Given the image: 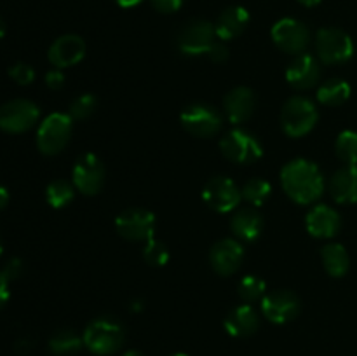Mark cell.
Masks as SVG:
<instances>
[{
  "instance_id": "38",
  "label": "cell",
  "mask_w": 357,
  "mask_h": 356,
  "mask_svg": "<svg viewBox=\"0 0 357 356\" xmlns=\"http://www.w3.org/2000/svg\"><path fill=\"white\" fill-rule=\"evenodd\" d=\"M9 279H7L6 276L2 274V271H0V309H2L7 304V300H9Z\"/></svg>"
},
{
  "instance_id": "4",
  "label": "cell",
  "mask_w": 357,
  "mask_h": 356,
  "mask_svg": "<svg viewBox=\"0 0 357 356\" xmlns=\"http://www.w3.org/2000/svg\"><path fill=\"white\" fill-rule=\"evenodd\" d=\"M72 121L70 114L56 112L42 121L37 131V147L44 156H56L61 152L72 136Z\"/></svg>"
},
{
  "instance_id": "6",
  "label": "cell",
  "mask_w": 357,
  "mask_h": 356,
  "mask_svg": "<svg viewBox=\"0 0 357 356\" xmlns=\"http://www.w3.org/2000/svg\"><path fill=\"white\" fill-rule=\"evenodd\" d=\"M220 149L227 159L237 164H251L264 156L260 142L244 129H234L227 133L220 142Z\"/></svg>"
},
{
  "instance_id": "45",
  "label": "cell",
  "mask_w": 357,
  "mask_h": 356,
  "mask_svg": "<svg viewBox=\"0 0 357 356\" xmlns=\"http://www.w3.org/2000/svg\"><path fill=\"white\" fill-rule=\"evenodd\" d=\"M171 356H187V355H185V353H174V355H171Z\"/></svg>"
},
{
  "instance_id": "15",
  "label": "cell",
  "mask_w": 357,
  "mask_h": 356,
  "mask_svg": "<svg viewBox=\"0 0 357 356\" xmlns=\"http://www.w3.org/2000/svg\"><path fill=\"white\" fill-rule=\"evenodd\" d=\"M244 260V248L239 241L232 237L218 241L213 244L209 251V262L211 267L218 272L220 276H230L241 267Z\"/></svg>"
},
{
  "instance_id": "7",
  "label": "cell",
  "mask_w": 357,
  "mask_h": 356,
  "mask_svg": "<svg viewBox=\"0 0 357 356\" xmlns=\"http://www.w3.org/2000/svg\"><path fill=\"white\" fill-rule=\"evenodd\" d=\"M115 229L128 241H149L155 232V215L149 209H124L115 220Z\"/></svg>"
},
{
  "instance_id": "43",
  "label": "cell",
  "mask_w": 357,
  "mask_h": 356,
  "mask_svg": "<svg viewBox=\"0 0 357 356\" xmlns=\"http://www.w3.org/2000/svg\"><path fill=\"white\" fill-rule=\"evenodd\" d=\"M122 356H145V355H143V353H139V351H128V353H124Z\"/></svg>"
},
{
  "instance_id": "16",
  "label": "cell",
  "mask_w": 357,
  "mask_h": 356,
  "mask_svg": "<svg viewBox=\"0 0 357 356\" xmlns=\"http://www.w3.org/2000/svg\"><path fill=\"white\" fill-rule=\"evenodd\" d=\"M86 54V42L79 35H61L49 47V61L56 68H68L77 65Z\"/></svg>"
},
{
  "instance_id": "41",
  "label": "cell",
  "mask_w": 357,
  "mask_h": 356,
  "mask_svg": "<svg viewBox=\"0 0 357 356\" xmlns=\"http://www.w3.org/2000/svg\"><path fill=\"white\" fill-rule=\"evenodd\" d=\"M16 348H17V351H21V353H26V351H30V348H31V344H30V341H26V339H23V341H20L16 344Z\"/></svg>"
},
{
  "instance_id": "27",
  "label": "cell",
  "mask_w": 357,
  "mask_h": 356,
  "mask_svg": "<svg viewBox=\"0 0 357 356\" xmlns=\"http://www.w3.org/2000/svg\"><path fill=\"white\" fill-rule=\"evenodd\" d=\"M73 195H75V188L66 180L51 181L47 185V191H45V198L52 208H63L72 201Z\"/></svg>"
},
{
  "instance_id": "39",
  "label": "cell",
  "mask_w": 357,
  "mask_h": 356,
  "mask_svg": "<svg viewBox=\"0 0 357 356\" xmlns=\"http://www.w3.org/2000/svg\"><path fill=\"white\" fill-rule=\"evenodd\" d=\"M7 202H9V192L6 187H0V212L6 208Z\"/></svg>"
},
{
  "instance_id": "40",
  "label": "cell",
  "mask_w": 357,
  "mask_h": 356,
  "mask_svg": "<svg viewBox=\"0 0 357 356\" xmlns=\"http://www.w3.org/2000/svg\"><path fill=\"white\" fill-rule=\"evenodd\" d=\"M115 2L121 7H124V9H129V7H136L138 3H142L143 0H115Z\"/></svg>"
},
{
  "instance_id": "21",
  "label": "cell",
  "mask_w": 357,
  "mask_h": 356,
  "mask_svg": "<svg viewBox=\"0 0 357 356\" xmlns=\"http://www.w3.org/2000/svg\"><path fill=\"white\" fill-rule=\"evenodd\" d=\"M248 24H250V13L243 6H230L220 14L218 21H216V37L222 40L236 38L246 30Z\"/></svg>"
},
{
  "instance_id": "19",
  "label": "cell",
  "mask_w": 357,
  "mask_h": 356,
  "mask_svg": "<svg viewBox=\"0 0 357 356\" xmlns=\"http://www.w3.org/2000/svg\"><path fill=\"white\" fill-rule=\"evenodd\" d=\"M223 107H225V114L230 119V122L241 124L253 115L255 107H257V98L250 87L239 86L227 94L225 100H223Z\"/></svg>"
},
{
  "instance_id": "20",
  "label": "cell",
  "mask_w": 357,
  "mask_h": 356,
  "mask_svg": "<svg viewBox=\"0 0 357 356\" xmlns=\"http://www.w3.org/2000/svg\"><path fill=\"white\" fill-rule=\"evenodd\" d=\"M223 325H225V330L232 337H250L260 327V318H258V313L250 304H243V306L234 307L227 314Z\"/></svg>"
},
{
  "instance_id": "30",
  "label": "cell",
  "mask_w": 357,
  "mask_h": 356,
  "mask_svg": "<svg viewBox=\"0 0 357 356\" xmlns=\"http://www.w3.org/2000/svg\"><path fill=\"white\" fill-rule=\"evenodd\" d=\"M335 149H337V156L345 164H357V133L342 131L335 143Z\"/></svg>"
},
{
  "instance_id": "42",
  "label": "cell",
  "mask_w": 357,
  "mask_h": 356,
  "mask_svg": "<svg viewBox=\"0 0 357 356\" xmlns=\"http://www.w3.org/2000/svg\"><path fill=\"white\" fill-rule=\"evenodd\" d=\"M296 2H300L302 6H305V7H314V6H317L321 0H296Z\"/></svg>"
},
{
  "instance_id": "10",
  "label": "cell",
  "mask_w": 357,
  "mask_h": 356,
  "mask_svg": "<svg viewBox=\"0 0 357 356\" xmlns=\"http://www.w3.org/2000/svg\"><path fill=\"white\" fill-rule=\"evenodd\" d=\"M272 40L281 51L289 54H300L309 45V28L295 17H282L272 27Z\"/></svg>"
},
{
  "instance_id": "12",
  "label": "cell",
  "mask_w": 357,
  "mask_h": 356,
  "mask_svg": "<svg viewBox=\"0 0 357 356\" xmlns=\"http://www.w3.org/2000/svg\"><path fill=\"white\" fill-rule=\"evenodd\" d=\"M202 199L211 209L218 213H229L239 206L243 194L239 187L227 177H215L206 184Z\"/></svg>"
},
{
  "instance_id": "32",
  "label": "cell",
  "mask_w": 357,
  "mask_h": 356,
  "mask_svg": "<svg viewBox=\"0 0 357 356\" xmlns=\"http://www.w3.org/2000/svg\"><path fill=\"white\" fill-rule=\"evenodd\" d=\"M98 100L93 96V94H80L79 98H75L70 107V117L75 119V121H82V119H87L89 115H93V112L96 110Z\"/></svg>"
},
{
  "instance_id": "18",
  "label": "cell",
  "mask_w": 357,
  "mask_h": 356,
  "mask_svg": "<svg viewBox=\"0 0 357 356\" xmlns=\"http://www.w3.org/2000/svg\"><path fill=\"white\" fill-rule=\"evenodd\" d=\"M319 77V63L310 54H300L295 61L289 63L288 70H286V80L295 89H310L312 86H316Z\"/></svg>"
},
{
  "instance_id": "9",
  "label": "cell",
  "mask_w": 357,
  "mask_h": 356,
  "mask_svg": "<svg viewBox=\"0 0 357 356\" xmlns=\"http://www.w3.org/2000/svg\"><path fill=\"white\" fill-rule=\"evenodd\" d=\"M215 42V24L204 20L192 21L178 35V49L187 56L208 54Z\"/></svg>"
},
{
  "instance_id": "25",
  "label": "cell",
  "mask_w": 357,
  "mask_h": 356,
  "mask_svg": "<svg viewBox=\"0 0 357 356\" xmlns=\"http://www.w3.org/2000/svg\"><path fill=\"white\" fill-rule=\"evenodd\" d=\"M351 96V86L344 79H330L321 84L317 100L326 107H340Z\"/></svg>"
},
{
  "instance_id": "11",
  "label": "cell",
  "mask_w": 357,
  "mask_h": 356,
  "mask_svg": "<svg viewBox=\"0 0 357 356\" xmlns=\"http://www.w3.org/2000/svg\"><path fill=\"white\" fill-rule=\"evenodd\" d=\"M181 124L190 135L199 138H209L215 136L222 128V115L216 108L209 105L195 103L181 112Z\"/></svg>"
},
{
  "instance_id": "8",
  "label": "cell",
  "mask_w": 357,
  "mask_h": 356,
  "mask_svg": "<svg viewBox=\"0 0 357 356\" xmlns=\"http://www.w3.org/2000/svg\"><path fill=\"white\" fill-rule=\"evenodd\" d=\"M40 117V110L30 100H13L0 108V129L6 133H24L33 128Z\"/></svg>"
},
{
  "instance_id": "44",
  "label": "cell",
  "mask_w": 357,
  "mask_h": 356,
  "mask_svg": "<svg viewBox=\"0 0 357 356\" xmlns=\"http://www.w3.org/2000/svg\"><path fill=\"white\" fill-rule=\"evenodd\" d=\"M3 35H6V24H3L2 20H0V38H2Z\"/></svg>"
},
{
  "instance_id": "2",
  "label": "cell",
  "mask_w": 357,
  "mask_h": 356,
  "mask_svg": "<svg viewBox=\"0 0 357 356\" xmlns=\"http://www.w3.org/2000/svg\"><path fill=\"white\" fill-rule=\"evenodd\" d=\"M84 346L98 356L114 355L124 344V328L110 318H100L87 325L84 332Z\"/></svg>"
},
{
  "instance_id": "31",
  "label": "cell",
  "mask_w": 357,
  "mask_h": 356,
  "mask_svg": "<svg viewBox=\"0 0 357 356\" xmlns=\"http://www.w3.org/2000/svg\"><path fill=\"white\" fill-rule=\"evenodd\" d=\"M143 258H145L146 264L153 265V267H160V265H166L169 260V251L167 246L162 241L157 239H149L143 246Z\"/></svg>"
},
{
  "instance_id": "28",
  "label": "cell",
  "mask_w": 357,
  "mask_h": 356,
  "mask_svg": "<svg viewBox=\"0 0 357 356\" xmlns=\"http://www.w3.org/2000/svg\"><path fill=\"white\" fill-rule=\"evenodd\" d=\"M272 187L267 180H261V178H253V180L246 181V185L243 187L241 194L246 202H250L251 206H261L268 198H271Z\"/></svg>"
},
{
  "instance_id": "37",
  "label": "cell",
  "mask_w": 357,
  "mask_h": 356,
  "mask_svg": "<svg viewBox=\"0 0 357 356\" xmlns=\"http://www.w3.org/2000/svg\"><path fill=\"white\" fill-rule=\"evenodd\" d=\"M208 56L215 63H223L229 58V49H227V45L222 44V42H215V44L211 45V49H209Z\"/></svg>"
},
{
  "instance_id": "22",
  "label": "cell",
  "mask_w": 357,
  "mask_h": 356,
  "mask_svg": "<svg viewBox=\"0 0 357 356\" xmlns=\"http://www.w3.org/2000/svg\"><path fill=\"white\" fill-rule=\"evenodd\" d=\"M330 192L337 202H357V164H345L331 177Z\"/></svg>"
},
{
  "instance_id": "35",
  "label": "cell",
  "mask_w": 357,
  "mask_h": 356,
  "mask_svg": "<svg viewBox=\"0 0 357 356\" xmlns=\"http://www.w3.org/2000/svg\"><path fill=\"white\" fill-rule=\"evenodd\" d=\"M150 2H152V6L155 7L159 13L171 14V13H176V10L180 9L183 0H150Z\"/></svg>"
},
{
  "instance_id": "17",
  "label": "cell",
  "mask_w": 357,
  "mask_h": 356,
  "mask_svg": "<svg viewBox=\"0 0 357 356\" xmlns=\"http://www.w3.org/2000/svg\"><path fill=\"white\" fill-rule=\"evenodd\" d=\"M307 230L314 237L326 239V237L337 236L342 227V218L337 209L326 205H317L307 213Z\"/></svg>"
},
{
  "instance_id": "33",
  "label": "cell",
  "mask_w": 357,
  "mask_h": 356,
  "mask_svg": "<svg viewBox=\"0 0 357 356\" xmlns=\"http://www.w3.org/2000/svg\"><path fill=\"white\" fill-rule=\"evenodd\" d=\"M9 75L14 82H17L20 86H28V84L33 82L35 79V70L31 68L28 63H16L9 68Z\"/></svg>"
},
{
  "instance_id": "36",
  "label": "cell",
  "mask_w": 357,
  "mask_h": 356,
  "mask_svg": "<svg viewBox=\"0 0 357 356\" xmlns=\"http://www.w3.org/2000/svg\"><path fill=\"white\" fill-rule=\"evenodd\" d=\"M45 84L51 89H61L65 84V75H63L61 68H52L45 73Z\"/></svg>"
},
{
  "instance_id": "24",
  "label": "cell",
  "mask_w": 357,
  "mask_h": 356,
  "mask_svg": "<svg viewBox=\"0 0 357 356\" xmlns=\"http://www.w3.org/2000/svg\"><path fill=\"white\" fill-rule=\"evenodd\" d=\"M321 258H323L324 269L333 278H342L349 271L351 258H349L347 250L342 244L331 243L321 250Z\"/></svg>"
},
{
  "instance_id": "29",
  "label": "cell",
  "mask_w": 357,
  "mask_h": 356,
  "mask_svg": "<svg viewBox=\"0 0 357 356\" xmlns=\"http://www.w3.org/2000/svg\"><path fill=\"white\" fill-rule=\"evenodd\" d=\"M239 297L244 300V302L251 304L257 302V300L264 299L265 290H267V285L261 278L258 276H244L239 281Z\"/></svg>"
},
{
  "instance_id": "3",
  "label": "cell",
  "mask_w": 357,
  "mask_h": 356,
  "mask_svg": "<svg viewBox=\"0 0 357 356\" xmlns=\"http://www.w3.org/2000/svg\"><path fill=\"white\" fill-rule=\"evenodd\" d=\"M317 119H319V114H317L316 105L309 98L303 96L289 98L281 112L282 129L291 138H300L312 131Z\"/></svg>"
},
{
  "instance_id": "13",
  "label": "cell",
  "mask_w": 357,
  "mask_h": 356,
  "mask_svg": "<svg viewBox=\"0 0 357 356\" xmlns=\"http://www.w3.org/2000/svg\"><path fill=\"white\" fill-rule=\"evenodd\" d=\"M72 177L75 188L86 195H94L105 184V166L98 156L84 154L77 159Z\"/></svg>"
},
{
  "instance_id": "26",
  "label": "cell",
  "mask_w": 357,
  "mask_h": 356,
  "mask_svg": "<svg viewBox=\"0 0 357 356\" xmlns=\"http://www.w3.org/2000/svg\"><path fill=\"white\" fill-rule=\"evenodd\" d=\"M84 337H80L77 332L73 330H59L54 334L49 341V349L52 355L56 356H70L75 355L82 349Z\"/></svg>"
},
{
  "instance_id": "34",
  "label": "cell",
  "mask_w": 357,
  "mask_h": 356,
  "mask_svg": "<svg viewBox=\"0 0 357 356\" xmlns=\"http://www.w3.org/2000/svg\"><path fill=\"white\" fill-rule=\"evenodd\" d=\"M21 272H23V264H21L20 258H10V260H7L6 265L2 267V274L6 276L9 281L20 278Z\"/></svg>"
},
{
  "instance_id": "23",
  "label": "cell",
  "mask_w": 357,
  "mask_h": 356,
  "mask_svg": "<svg viewBox=\"0 0 357 356\" xmlns=\"http://www.w3.org/2000/svg\"><path fill=\"white\" fill-rule=\"evenodd\" d=\"M234 234L243 241H255L264 230V216L255 208L237 209L230 222Z\"/></svg>"
},
{
  "instance_id": "14",
  "label": "cell",
  "mask_w": 357,
  "mask_h": 356,
  "mask_svg": "<svg viewBox=\"0 0 357 356\" xmlns=\"http://www.w3.org/2000/svg\"><path fill=\"white\" fill-rule=\"evenodd\" d=\"M300 299L293 292L278 290L261 299L264 316L272 323H288L300 314Z\"/></svg>"
},
{
  "instance_id": "5",
  "label": "cell",
  "mask_w": 357,
  "mask_h": 356,
  "mask_svg": "<svg viewBox=\"0 0 357 356\" xmlns=\"http://www.w3.org/2000/svg\"><path fill=\"white\" fill-rule=\"evenodd\" d=\"M317 56L323 63L337 65L345 63L354 54V42L351 35L340 28H321L316 35Z\"/></svg>"
},
{
  "instance_id": "1",
  "label": "cell",
  "mask_w": 357,
  "mask_h": 356,
  "mask_svg": "<svg viewBox=\"0 0 357 356\" xmlns=\"http://www.w3.org/2000/svg\"><path fill=\"white\" fill-rule=\"evenodd\" d=\"M281 184L286 194L300 205L317 201L324 192V178L319 168L307 159H295L281 171Z\"/></svg>"
},
{
  "instance_id": "46",
  "label": "cell",
  "mask_w": 357,
  "mask_h": 356,
  "mask_svg": "<svg viewBox=\"0 0 357 356\" xmlns=\"http://www.w3.org/2000/svg\"><path fill=\"white\" fill-rule=\"evenodd\" d=\"M2 251H3V246H2V239H0V257H2Z\"/></svg>"
}]
</instances>
